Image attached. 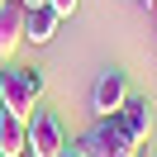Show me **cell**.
Wrapping results in <instances>:
<instances>
[{"label": "cell", "mask_w": 157, "mask_h": 157, "mask_svg": "<svg viewBox=\"0 0 157 157\" xmlns=\"http://www.w3.org/2000/svg\"><path fill=\"white\" fill-rule=\"evenodd\" d=\"M43 95V67H5V90H0V109L5 114L29 119Z\"/></svg>", "instance_id": "6da1fadb"}, {"label": "cell", "mask_w": 157, "mask_h": 157, "mask_svg": "<svg viewBox=\"0 0 157 157\" xmlns=\"http://www.w3.org/2000/svg\"><path fill=\"white\" fill-rule=\"evenodd\" d=\"M109 119H114V124L124 128V133L133 138L138 147H143V143H147V133H152V109H147V100H138V95H128Z\"/></svg>", "instance_id": "5b68a950"}, {"label": "cell", "mask_w": 157, "mask_h": 157, "mask_svg": "<svg viewBox=\"0 0 157 157\" xmlns=\"http://www.w3.org/2000/svg\"><path fill=\"white\" fill-rule=\"evenodd\" d=\"M71 152H76V157H143V147H138L114 119H100L95 128H86V133L76 138Z\"/></svg>", "instance_id": "7a4b0ae2"}, {"label": "cell", "mask_w": 157, "mask_h": 157, "mask_svg": "<svg viewBox=\"0 0 157 157\" xmlns=\"http://www.w3.org/2000/svg\"><path fill=\"white\" fill-rule=\"evenodd\" d=\"M128 100V76L119 67H109V71H100V81H95V90H90V109H95V119H109L119 105Z\"/></svg>", "instance_id": "277c9868"}, {"label": "cell", "mask_w": 157, "mask_h": 157, "mask_svg": "<svg viewBox=\"0 0 157 157\" xmlns=\"http://www.w3.org/2000/svg\"><path fill=\"white\" fill-rule=\"evenodd\" d=\"M24 147H29V124H24L19 114H5V109H0V152L19 157Z\"/></svg>", "instance_id": "ba28073f"}, {"label": "cell", "mask_w": 157, "mask_h": 157, "mask_svg": "<svg viewBox=\"0 0 157 157\" xmlns=\"http://www.w3.org/2000/svg\"><path fill=\"white\" fill-rule=\"evenodd\" d=\"M24 124H29V152L33 157H62L67 152V128H62V119L52 114V109H38L33 105V114L24 119Z\"/></svg>", "instance_id": "3957f363"}, {"label": "cell", "mask_w": 157, "mask_h": 157, "mask_svg": "<svg viewBox=\"0 0 157 157\" xmlns=\"http://www.w3.org/2000/svg\"><path fill=\"white\" fill-rule=\"evenodd\" d=\"M62 157H76V152H71V147H67V152H62Z\"/></svg>", "instance_id": "7c38bea8"}, {"label": "cell", "mask_w": 157, "mask_h": 157, "mask_svg": "<svg viewBox=\"0 0 157 157\" xmlns=\"http://www.w3.org/2000/svg\"><path fill=\"white\" fill-rule=\"evenodd\" d=\"M0 5H5V0H0Z\"/></svg>", "instance_id": "4fadbf2b"}, {"label": "cell", "mask_w": 157, "mask_h": 157, "mask_svg": "<svg viewBox=\"0 0 157 157\" xmlns=\"http://www.w3.org/2000/svg\"><path fill=\"white\" fill-rule=\"evenodd\" d=\"M0 90H5V67H0Z\"/></svg>", "instance_id": "8fae6325"}, {"label": "cell", "mask_w": 157, "mask_h": 157, "mask_svg": "<svg viewBox=\"0 0 157 157\" xmlns=\"http://www.w3.org/2000/svg\"><path fill=\"white\" fill-rule=\"evenodd\" d=\"M57 24H62V14L52 10L48 0L33 5V10H24V43H52L57 38Z\"/></svg>", "instance_id": "8992f818"}, {"label": "cell", "mask_w": 157, "mask_h": 157, "mask_svg": "<svg viewBox=\"0 0 157 157\" xmlns=\"http://www.w3.org/2000/svg\"><path fill=\"white\" fill-rule=\"evenodd\" d=\"M0 157H5V152H0Z\"/></svg>", "instance_id": "5bb4252c"}, {"label": "cell", "mask_w": 157, "mask_h": 157, "mask_svg": "<svg viewBox=\"0 0 157 157\" xmlns=\"http://www.w3.org/2000/svg\"><path fill=\"white\" fill-rule=\"evenodd\" d=\"M24 43V5L19 0H5L0 5V57H10Z\"/></svg>", "instance_id": "52a82bcc"}, {"label": "cell", "mask_w": 157, "mask_h": 157, "mask_svg": "<svg viewBox=\"0 0 157 157\" xmlns=\"http://www.w3.org/2000/svg\"><path fill=\"white\" fill-rule=\"evenodd\" d=\"M19 5H24V10H33V5H43V0H19Z\"/></svg>", "instance_id": "30bf717a"}, {"label": "cell", "mask_w": 157, "mask_h": 157, "mask_svg": "<svg viewBox=\"0 0 157 157\" xmlns=\"http://www.w3.org/2000/svg\"><path fill=\"white\" fill-rule=\"evenodd\" d=\"M48 5H52V10H57V14H62V19H67V14H71V10H76L81 0H48Z\"/></svg>", "instance_id": "9c48e42d"}]
</instances>
